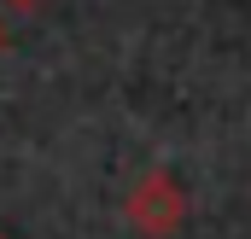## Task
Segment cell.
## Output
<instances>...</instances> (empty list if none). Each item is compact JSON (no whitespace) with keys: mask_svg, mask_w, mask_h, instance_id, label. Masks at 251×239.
Masks as SVG:
<instances>
[{"mask_svg":"<svg viewBox=\"0 0 251 239\" xmlns=\"http://www.w3.org/2000/svg\"><path fill=\"white\" fill-rule=\"evenodd\" d=\"M0 53H6V24H0Z\"/></svg>","mask_w":251,"mask_h":239,"instance_id":"obj_3","label":"cell"},{"mask_svg":"<svg viewBox=\"0 0 251 239\" xmlns=\"http://www.w3.org/2000/svg\"><path fill=\"white\" fill-rule=\"evenodd\" d=\"M6 6H18V12H35V6H41V0H6Z\"/></svg>","mask_w":251,"mask_h":239,"instance_id":"obj_2","label":"cell"},{"mask_svg":"<svg viewBox=\"0 0 251 239\" xmlns=\"http://www.w3.org/2000/svg\"><path fill=\"white\" fill-rule=\"evenodd\" d=\"M0 239H6V234H0Z\"/></svg>","mask_w":251,"mask_h":239,"instance_id":"obj_4","label":"cell"},{"mask_svg":"<svg viewBox=\"0 0 251 239\" xmlns=\"http://www.w3.org/2000/svg\"><path fill=\"white\" fill-rule=\"evenodd\" d=\"M187 187L170 175V169H146V175L128 187V198H123V216H128V228L140 239H170V234H181V222H187Z\"/></svg>","mask_w":251,"mask_h":239,"instance_id":"obj_1","label":"cell"}]
</instances>
